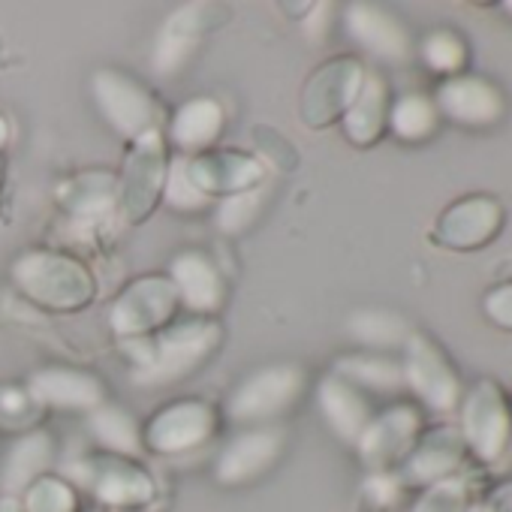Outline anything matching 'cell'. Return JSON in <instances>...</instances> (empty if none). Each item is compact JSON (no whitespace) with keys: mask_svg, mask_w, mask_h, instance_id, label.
<instances>
[{"mask_svg":"<svg viewBox=\"0 0 512 512\" xmlns=\"http://www.w3.org/2000/svg\"><path fill=\"white\" fill-rule=\"evenodd\" d=\"M461 437L479 461H494L512 440V401L491 377L476 380L464 395Z\"/></svg>","mask_w":512,"mask_h":512,"instance_id":"1","label":"cell"},{"mask_svg":"<svg viewBox=\"0 0 512 512\" xmlns=\"http://www.w3.org/2000/svg\"><path fill=\"white\" fill-rule=\"evenodd\" d=\"M503 220H506V211L497 196L473 193V196L452 202L440 214L434 226V241L452 250H479L500 235Z\"/></svg>","mask_w":512,"mask_h":512,"instance_id":"2","label":"cell"},{"mask_svg":"<svg viewBox=\"0 0 512 512\" xmlns=\"http://www.w3.org/2000/svg\"><path fill=\"white\" fill-rule=\"evenodd\" d=\"M434 106L440 115L461 127H494L506 115V97L497 82L476 76V73H458L449 76L434 97Z\"/></svg>","mask_w":512,"mask_h":512,"instance_id":"3","label":"cell"},{"mask_svg":"<svg viewBox=\"0 0 512 512\" xmlns=\"http://www.w3.org/2000/svg\"><path fill=\"white\" fill-rule=\"evenodd\" d=\"M404 383L416 389V395L431 410H452L461 401V380L455 365L446 359V353L425 335H416L410 341V356L404 368Z\"/></svg>","mask_w":512,"mask_h":512,"instance_id":"4","label":"cell"},{"mask_svg":"<svg viewBox=\"0 0 512 512\" xmlns=\"http://www.w3.org/2000/svg\"><path fill=\"white\" fill-rule=\"evenodd\" d=\"M350 31L359 37L362 46H368L371 52L383 55V58H407L410 55V37L404 31V25L374 7H356L350 10Z\"/></svg>","mask_w":512,"mask_h":512,"instance_id":"5","label":"cell"},{"mask_svg":"<svg viewBox=\"0 0 512 512\" xmlns=\"http://www.w3.org/2000/svg\"><path fill=\"white\" fill-rule=\"evenodd\" d=\"M464 452H467V443L458 428H437L419 443L413 470L419 473V479H440L458 467Z\"/></svg>","mask_w":512,"mask_h":512,"instance_id":"6","label":"cell"},{"mask_svg":"<svg viewBox=\"0 0 512 512\" xmlns=\"http://www.w3.org/2000/svg\"><path fill=\"white\" fill-rule=\"evenodd\" d=\"M437 124H440V112L431 97L407 94L392 109V127L401 139H410V142L428 139V136H434Z\"/></svg>","mask_w":512,"mask_h":512,"instance_id":"7","label":"cell"},{"mask_svg":"<svg viewBox=\"0 0 512 512\" xmlns=\"http://www.w3.org/2000/svg\"><path fill=\"white\" fill-rule=\"evenodd\" d=\"M419 434V413L413 407H395L380 422H374V452L377 455H404Z\"/></svg>","mask_w":512,"mask_h":512,"instance_id":"8","label":"cell"},{"mask_svg":"<svg viewBox=\"0 0 512 512\" xmlns=\"http://www.w3.org/2000/svg\"><path fill=\"white\" fill-rule=\"evenodd\" d=\"M422 58L428 61L431 70L446 73V76H458L467 67L470 49H467V43L458 34H452V31H434L425 40V46H422Z\"/></svg>","mask_w":512,"mask_h":512,"instance_id":"9","label":"cell"},{"mask_svg":"<svg viewBox=\"0 0 512 512\" xmlns=\"http://www.w3.org/2000/svg\"><path fill=\"white\" fill-rule=\"evenodd\" d=\"M467 506V491H464V482L458 479H449V482H440L419 506V512H464Z\"/></svg>","mask_w":512,"mask_h":512,"instance_id":"10","label":"cell"},{"mask_svg":"<svg viewBox=\"0 0 512 512\" xmlns=\"http://www.w3.org/2000/svg\"><path fill=\"white\" fill-rule=\"evenodd\" d=\"M482 311H485V317H488L497 329L512 332V281L491 287V290L482 296Z\"/></svg>","mask_w":512,"mask_h":512,"instance_id":"11","label":"cell"},{"mask_svg":"<svg viewBox=\"0 0 512 512\" xmlns=\"http://www.w3.org/2000/svg\"><path fill=\"white\" fill-rule=\"evenodd\" d=\"M500 512H512V488H506V494L500 500Z\"/></svg>","mask_w":512,"mask_h":512,"instance_id":"12","label":"cell"},{"mask_svg":"<svg viewBox=\"0 0 512 512\" xmlns=\"http://www.w3.org/2000/svg\"><path fill=\"white\" fill-rule=\"evenodd\" d=\"M503 10H509V13H512V4H503Z\"/></svg>","mask_w":512,"mask_h":512,"instance_id":"13","label":"cell"}]
</instances>
